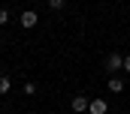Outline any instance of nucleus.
<instances>
[{
	"label": "nucleus",
	"mask_w": 130,
	"mask_h": 114,
	"mask_svg": "<svg viewBox=\"0 0 130 114\" xmlns=\"http://www.w3.org/2000/svg\"><path fill=\"white\" fill-rule=\"evenodd\" d=\"M115 69H124V57L121 54H109L106 57V72H115Z\"/></svg>",
	"instance_id": "nucleus-1"
},
{
	"label": "nucleus",
	"mask_w": 130,
	"mask_h": 114,
	"mask_svg": "<svg viewBox=\"0 0 130 114\" xmlns=\"http://www.w3.org/2000/svg\"><path fill=\"white\" fill-rule=\"evenodd\" d=\"M18 21H21V27H36L39 15H36L33 9H27V12H21V15H18Z\"/></svg>",
	"instance_id": "nucleus-2"
},
{
	"label": "nucleus",
	"mask_w": 130,
	"mask_h": 114,
	"mask_svg": "<svg viewBox=\"0 0 130 114\" xmlns=\"http://www.w3.org/2000/svg\"><path fill=\"white\" fill-rule=\"evenodd\" d=\"M106 111H109L106 99H91V108H88V114H106Z\"/></svg>",
	"instance_id": "nucleus-3"
},
{
	"label": "nucleus",
	"mask_w": 130,
	"mask_h": 114,
	"mask_svg": "<svg viewBox=\"0 0 130 114\" xmlns=\"http://www.w3.org/2000/svg\"><path fill=\"white\" fill-rule=\"evenodd\" d=\"M88 108H91V102H88V99H85V96H76V99H73V111H79V114H85V111H88Z\"/></svg>",
	"instance_id": "nucleus-4"
},
{
	"label": "nucleus",
	"mask_w": 130,
	"mask_h": 114,
	"mask_svg": "<svg viewBox=\"0 0 130 114\" xmlns=\"http://www.w3.org/2000/svg\"><path fill=\"white\" fill-rule=\"evenodd\" d=\"M121 90H124V81L121 78H112L109 81V93H121Z\"/></svg>",
	"instance_id": "nucleus-5"
},
{
	"label": "nucleus",
	"mask_w": 130,
	"mask_h": 114,
	"mask_svg": "<svg viewBox=\"0 0 130 114\" xmlns=\"http://www.w3.org/2000/svg\"><path fill=\"white\" fill-rule=\"evenodd\" d=\"M9 87H12V84H9V78L0 75V93H9Z\"/></svg>",
	"instance_id": "nucleus-6"
},
{
	"label": "nucleus",
	"mask_w": 130,
	"mask_h": 114,
	"mask_svg": "<svg viewBox=\"0 0 130 114\" xmlns=\"http://www.w3.org/2000/svg\"><path fill=\"white\" fill-rule=\"evenodd\" d=\"M24 93H27V96H33V93H36V84H33V81H27V84H24Z\"/></svg>",
	"instance_id": "nucleus-7"
},
{
	"label": "nucleus",
	"mask_w": 130,
	"mask_h": 114,
	"mask_svg": "<svg viewBox=\"0 0 130 114\" xmlns=\"http://www.w3.org/2000/svg\"><path fill=\"white\" fill-rule=\"evenodd\" d=\"M6 21H9V12H6V9H0V24H6Z\"/></svg>",
	"instance_id": "nucleus-8"
},
{
	"label": "nucleus",
	"mask_w": 130,
	"mask_h": 114,
	"mask_svg": "<svg viewBox=\"0 0 130 114\" xmlns=\"http://www.w3.org/2000/svg\"><path fill=\"white\" fill-rule=\"evenodd\" d=\"M48 6H52V9H61V6H64V0H48Z\"/></svg>",
	"instance_id": "nucleus-9"
},
{
	"label": "nucleus",
	"mask_w": 130,
	"mask_h": 114,
	"mask_svg": "<svg viewBox=\"0 0 130 114\" xmlns=\"http://www.w3.org/2000/svg\"><path fill=\"white\" fill-rule=\"evenodd\" d=\"M124 69H127V72H130V54L124 57Z\"/></svg>",
	"instance_id": "nucleus-10"
},
{
	"label": "nucleus",
	"mask_w": 130,
	"mask_h": 114,
	"mask_svg": "<svg viewBox=\"0 0 130 114\" xmlns=\"http://www.w3.org/2000/svg\"><path fill=\"white\" fill-rule=\"evenodd\" d=\"M33 3H36V0H33Z\"/></svg>",
	"instance_id": "nucleus-11"
}]
</instances>
